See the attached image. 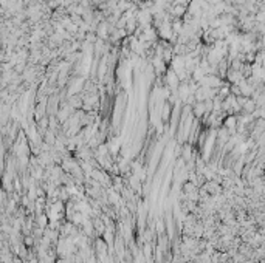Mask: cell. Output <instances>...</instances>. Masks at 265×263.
Segmentation results:
<instances>
[{"label": "cell", "instance_id": "1", "mask_svg": "<svg viewBox=\"0 0 265 263\" xmlns=\"http://www.w3.org/2000/svg\"><path fill=\"white\" fill-rule=\"evenodd\" d=\"M206 110V107H205V104L203 102H197V104H194V107H192V112H194V116H202L203 115V112Z\"/></svg>", "mask_w": 265, "mask_h": 263}]
</instances>
